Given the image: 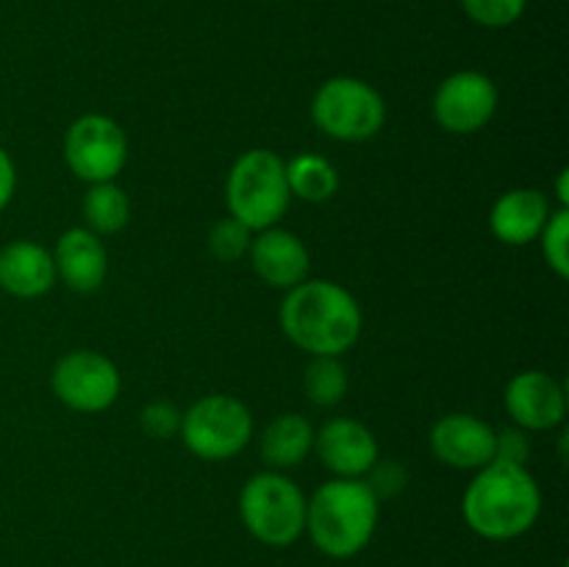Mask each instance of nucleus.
Returning <instances> with one entry per match:
<instances>
[{
  "label": "nucleus",
  "mask_w": 569,
  "mask_h": 567,
  "mask_svg": "<svg viewBox=\"0 0 569 567\" xmlns=\"http://www.w3.org/2000/svg\"><path fill=\"white\" fill-rule=\"evenodd\" d=\"M528 454H531V445L522 428H503L495 437V459L511 461V465H526Z\"/></svg>",
  "instance_id": "nucleus-27"
},
{
  "label": "nucleus",
  "mask_w": 569,
  "mask_h": 567,
  "mask_svg": "<svg viewBox=\"0 0 569 567\" xmlns=\"http://www.w3.org/2000/svg\"><path fill=\"white\" fill-rule=\"evenodd\" d=\"M50 389L67 409L98 415L120 398L122 376L114 361L98 350H70L56 361Z\"/></svg>",
  "instance_id": "nucleus-8"
},
{
  "label": "nucleus",
  "mask_w": 569,
  "mask_h": 567,
  "mask_svg": "<svg viewBox=\"0 0 569 567\" xmlns=\"http://www.w3.org/2000/svg\"><path fill=\"white\" fill-rule=\"evenodd\" d=\"M56 284L53 253L31 239H11L0 248V289L11 298H42Z\"/></svg>",
  "instance_id": "nucleus-17"
},
{
  "label": "nucleus",
  "mask_w": 569,
  "mask_h": 567,
  "mask_svg": "<svg viewBox=\"0 0 569 567\" xmlns=\"http://www.w3.org/2000/svg\"><path fill=\"white\" fill-rule=\"evenodd\" d=\"M311 120L337 142H365L387 122V103L372 83L337 76L320 83L311 100Z\"/></svg>",
  "instance_id": "nucleus-6"
},
{
  "label": "nucleus",
  "mask_w": 569,
  "mask_h": 567,
  "mask_svg": "<svg viewBox=\"0 0 569 567\" xmlns=\"http://www.w3.org/2000/svg\"><path fill=\"white\" fill-rule=\"evenodd\" d=\"M381 500L365 478H331L306 504V534L328 559H353L376 537Z\"/></svg>",
  "instance_id": "nucleus-3"
},
{
  "label": "nucleus",
  "mask_w": 569,
  "mask_h": 567,
  "mask_svg": "<svg viewBox=\"0 0 569 567\" xmlns=\"http://www.w3.org/2000/svg\"><path fill=\"white\" fill-rule=\"evenodd\" d=\"M250 242H253V231H250L244 222H239L237 217H231V215L222 217V220H217L209 231L211 256L220 261H226V265H231V261L248 256Z\"/></svg>",
  "instance_id": "nucleus-23"
},
{
  "label": "nucleus",
  "mask_w": 569,
  "mask_h": 567,
  "mask_svg": "<svg viewBox=\"0 0 569 567\" xmlns=\"http://www.w3.org/2000/svg\"><path fill=\"white\" fill-rule=\"evenodd\" d=\"M281 328L309 356H342L361 334V309L353 295L333 281H300L287 289Z\"/></svg>",
  "instance_id": "nucleus-2"
},
{
  "label": "nucleus",
  "mask_w": 569,
  "mask_h": 567,
  "mask_svg": "<svg viewBox=\"0 0 569 567\" xmlns=\"http://www.w3.org/2000/svg\"><path fill=\"white\" fill-rule=\"evenodd\" d=\"M461 515L481 539L511 543L537 526L542 515V489L526 465L492 459L467 484Z\"/></svg>",
  "instance_id": "nucleus-1"
},
{
  "label": "nucleus",
  "mask_w": 569,
  "mask_h": 567,
  "mask_svg": "<svg viewBox=\"0 0 569 567\" xmlns=\"http://www.w3.org/2000/svg\"><path fill=\"white\" fill-rule=\"evenodd\" d=\"M315 454L333 478H365L381 459L376 434L356 417H333L315 431Z\"/></svg>",
  "instance_id": "nucleus-13"
},
{
  "label": "nucleus",
  "mask_w": 569,
  "mask_h": 567,
  "mask_svg": "<svg viewBox=\"0 0 569 567\" xmlns=\"http://www.w3.org/2000/svg\"><path fill=\"white\" fill-rule=\"evenodd\" d=\"M498 87L478 70H459L445 78L433 92V120L456 137L483 131L498 111Z\"/></svg>",
  "instance_id": "nucleus-10"
},
{
  "label": "nucleus",
  "mask_w": 569,
  "mask_h": 567,
  "mask_svg": "<svg viewBox=\"0 0 569 567\" xmlns=\"http://www.w3.org/2000/svg\"><path fill=\"white\" fill-rule=\"evenodd\" d=\"M53 253L56 278L64 281L72 292H94L109 272V253L98 233L89 228H67L56 239Z\"/></svg>",
  "instance_id": "nucleus-15"
},
{
  "label": "nucleus",
  "mask_w": 569,
  "mask_h": 567,
  "mask_svg": "<svg viewBox=\"0 0 569 567\" xmlns=\"http://www.w3.org/2000/svg\"><path fill=\"white\" fill-rule=\"evenodd\" d=\"M181 415L170 400H153L139 411V428L153 439H167L181 431Z\"/></svg>",
  "instance_id": "nucleus-25"
},
{
  "label": "nucleus",
  "mask_w": 569,
  "mask_h": 567,
  "mask_svg": "<svg viewBox=\"0 0 569 567\" xmlns=\"http://www.w3.org/2000/svg\"><path fill=\"white\" fill-rule=\"evenodd\" d=\"M495 431L487 420L467 411H453L433 422L431 454L453 470H481L495 459Z\"/></svg>",
  "instance_id": "nucleus-11"
},
{
  "label": "nucleus",
  "mask_w": 569,
  "mask_h": 567,
  "mask_svg": "<svg viewBox=\"0 0 569 567\" xmlns=\"http://www.w3.org/2000/svg\"><path fill=\"white\" fill-rule=\"evenodd\" d=\"M303 489L281 470L256 472L239 493V517L253 539L267 548H289L306 534Z\"/></svg>",
  "instance_id": "nucleus-5"
},
{
  "label": "nucleus",
  "mask_w": 569,
  "mask_h": 567,
  "mask_svg": "<svg viewBox=\"0 0 569 567\" xmlns=\"http://www.w3.org/2000/svg\"><path fill=\"white\" fill-rule=\"evenodd\" d=\"M503 404L515 426L522 431H550L567 417L565 387L542 370L517 372L506 384Z\"/></svg>",
  "instance_id": "nucleus-12"
},
{
  "label": "nucleus",
  "mask_w": 569,
  "mask_h": 567,
  "mask_svg": "<svg viewBox=\"0 0 569 567\" xmlns=\"http://www.w3.org/2000/svg\"><path fill=\"white\" fill-rule=\"evenodd\" d=\"M14 189H17L14 161H11L9 150L0 145V211L11 203V198H14Z\"/></svg>",
  "instance_id": "nucleus-28"
},
{
  "label": "nucleus",
  "mask_w": 569,
  "mask_h": 567,
  "mask_svg": "<svg viewBox=\"0 0 569 567\" xmlns=\"http://www.w3.org/2000/svg\"><path fill=\"white\" fill-rule=\"evenodd\" d=\"M292 203L287 183V161L267 148H253L233 161L226 181L228 215L250 231L278 226Z\"/></svg>",
  "instance_id": "nucleus-4"
},
{
  "label": "nucleus",
  "mask_w": 569,
  "mask_h": 567,
  "mask_svg": "<svg viewBox=\"0 0 569 567\" xmlns=\"http://www.w3.org/2000/svg\"><path fill=\"white\" fill-rule=\"evenodd\" d=\"M306 398L315 406H337L348 392V370L342 365V356H311L309 367L303 372Z\"/></svg>",
  "instance_id": "nucleus-21"
},
{
  "label": "nucleus",
  "mask_w": 569,
  "mask_h": 567,
  "mask_svg": "<svg viewBox=\"0 0 569 567\" xmlns=\"http://www.w3.org/2000/svg\"><path fill=\"white\" fill-rule=\"evenodd\" d=\"M550 215H553V206L545 192L531 187L509 189L495 200L489 211V228L498 242L522 248V245L537 242Z\"/></svg>",
  "instance_id": "nucleus-16"
},
{
  "label": "nucleus",
  "mask_w": 569,
  "mask_h": 567,
  "mask_svg": "<svg viewBox=\"0 0 569 567\" xmlns=\"http://www.w3.org/2000/svg\"><path fill=\"white\" fill-rule=\"evenodd\" d=\"M287 183L292 198L309 200V203H326L337 195L339 172L326 156L300 153L287 161Z\"/></svg>",
  "instance_id": "nucleus-19"
},
{
  "label": "nucleus",
  "mask_w": 569,
  "mask_h": 567,
  "mask_svg": "<svg viewBox=\"0 0 569 567\" xmlns=\"http://www.w3.org/2000/svg\"><path fill=\"white\" fill-rule=\"evenodd\" d=\"M311 450H315V428L298 411L278 415L261 434V456L270 465V470L298 467Z\"/></svg>",
  "instance_id": "nucleus-18"
},
{
  "label": "nucleus",
  "mask_w": 569,
  "mask_h": 567,
  "mask_svg": "<svg viewBox=\"0 0 569 567\" xmlns=\"http://www.w3.org/2000/svg\"><path fill=\"white\" fill-rule=\"evenodd\" d=\"M365 484L372 489V495H376L378 500L395 498V495L403 493V487H406V467L400 465V461H392V459H387V461L378 459L376 465L367 470Z\"/></svg>",
  "instance_id": "nucleus-26"
},
{
  "label": "nucleus",
  "mask_w": 569,
  "mask_h": 567,
  "mask_svg": "<svg viewBox=\"0 0 569 567\" xmlns=\"http://www.w3.org/2000/svg\"><path fill=\"white\" fill-rule=\"evenodd\" d=\"M64 161L81 181H114L128 161L126 131L106 115H81L64 133Z\"/></svg>",
  "instance_id": "nucleus-9"
},
{
  "label": "nucleus",
  "mask_w": 569,
  "mask_h": 567,
  "mask_svg": "<svg viewBox=\"0 0 569 567\" xmlns=\"http://www.w3.org/2000/svg\"><path fill=\"white\" fill-rule=\"evenodd\" d=\"M181 439L203 461H226L253 439V415L233 395H203L181 415Z\"/></svg>",
  "instance_id": "nucleus-7"
},
{
  "label": "nucleus",
  "mask_w": 569,
  "mask_h": 567,
  "mask_svg": "<svg viewBox=\"0 0 569 567\" xmlns=\"http://www.w3.org/2000/svg\"><path fill=\"white\" fill-rule=\"evenodd\" d=\"M550 270L559 278H569V211L565 206L553 209L537 239Z\"/></svg>",
  "instance_id": "nucleus-22"
},
{
  "label": "nucleus",
  "mask_w": 569,
  "mask_h": 567,
  "mask_svg": "<svg viewBox=\"0 0 569 567\" xmlns=\"http://www.w3.org/2000/svg\"><path fill=\"white\" fill-rule=\"evenodd\" d=\"M465 14L481 28H509L526 14L528 0H459Z\"/></svg>",
  "instance_id": "nucleus-24"
},
{
  "label": "nucleus",
  "mask_w": 569,
  "mask_h": 567,
  "mask_svg": "<svg viewBox=\"0 0 569 567\" xmlns=\"http://www.w3.org/2000/svg\"><path fill=\"white\" fill-rule=\"evenodd\" d=\"M81 211L89 231L98 233V237H111V233L122 231L128 226L131 203H128L126 189L117 187L114 181L89 183Z\"/></svg>",
  "instance_id": "nucleus-20"
},
{
  "label": "nucleus",
  "mask_w": 569,
  "mask_h": 567,
  "mask_svg": "<svg viewBox=\"0 0 569 567\" xmlns=\"http://www.w3.org/2000/svg\"><path fill=\"white\" fill-rule=\"evenodd\" d=\"M567 181H569V172L565 170V172H561V176H559V189H556V192H559V203L565 206V209H567V203H569V189H567Z\"/></svg>",
  "instance_id": "nucleus-29"
},
{
  "label": "nucleus",
  "mask_w": 569,
  "mask_h": 567,
  "mask_svg": "<svg viewBox=\"0 0 569 567\" xmlns=\"http://www.w3.org/2000/svg\"><path fill=\"white\" fill-rule=\"evenodd\" d=\"M248 259L253 265L256 276L276 289L298 287L300 281H306L311 267L309 248L303 245V239L278 226L256 231Z\"/></svg>",
  "instance_id": "nucleus-14"
}]
</instances>
